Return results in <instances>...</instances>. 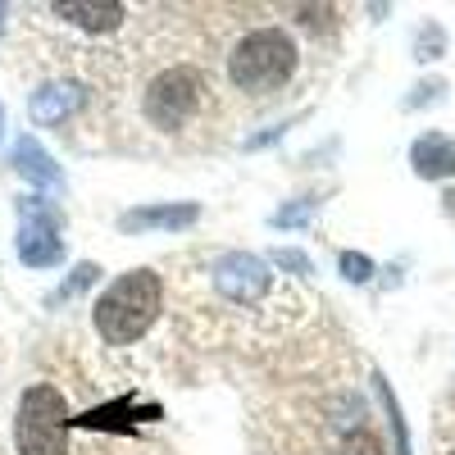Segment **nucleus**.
Segmentation results:
<instances>
[{
    "label": "nucleus",
    "mask_w": 455,
    "mask_h": 455,
    "mask_svg": "<svg viewBox=\"0 0 455 455\" xmlns=\"http://www.w3.org/2000/svg\"><path fill=\"white\" fill-rule=\"evenodd\" d=\"M300 64L296 36L283 28H251L246 36H237L228 51V83L242 96H274L291 83V73Z\"/></svg>",
    "instance_id": "1"
},
{
    "label": "nucleus",
    "mask_w": 455,
    "mask_h": 455,
    "mask_svg": "<svg viewBox=\"0 0 455 455\" xmlns=\"http://www.w3.org/2000/svg\"><path fill=\"white\" fill-rule=\"evenodd\" d=\"M160 300H164V283H160L156 269H128L100 291L92 323H96L105 347H132V341L156 323Z\"/></svg>",
    "instance_id": "2"
},
{
    "label": "nucleus",
    "mask_w": 455,
    "mask_h": 455,
    "mask_svg": "<svg viewBox=\"0 0 455 455\" xmlns=\"http://www.w3.org/2000/svg\"><path fill=\"white\" fill-rule=\"evenodd\" d=\"M205 100H210L205 73L192 68V64H169V68H160L156 78L146 83V92H141V114H146L150 128L182 132L187 124H196L201 114H205Z\"/></svg>",
    "instance_id": "3"
},
{
    "label": "nucleus",
    "mask_w": 455,
    "mask_h": 455,
    "mask_svg": "<svg viewBox=\"0 0 455 455\" xmlns=\"http://www.w3.org/2000/svg\"><path fill=\"white\" fill-rule=\"evenodd\" d=\"M73 414L51 383H32L14 410V446L19 455H68Z\"/></svg>",
    "instance_id": "4"
},
{
    "label": "nucleus",
    "mask_w": 455,
    "mask_h": 455,
    "mask_svg": "<svg viewBox=\"0 0 455 455\" xmlns=\"http://www.w3.org/2000/svg\"><path fill=\"white\" fill-rule=\"evenodd\" d=\"M210 278H214V291H219L223 300H233V306H259V300L269 296V287H274L269 264H264L259 255H251V251H228V255H219L214 269H210Z\"/></svg>",
    "instance_id": "5"
},
{
    "label": "nucleus",
    "mask_w": 455,
    "mask_h": 455,
    "mask_svg": "<svg viewBox=\"0 0 455 455\" xmlns=\"http://www.w3.org/2000/svg\"><path fill=\"white\" fill-rule=\"evenodd\" d=\"M19 259L28 269H51L64 259V242L55 233V214L42 201L23 205V228H19Z\"/></svg>",
    "instance_id": "6"
},
{
    "label": "nucleus",
    "mask_w": 455,
    "mask_h": 455,
    "mask_svg": "<svg viewBox=\"0 0 455 455\" xmlns=\"http://www.w3.org/2000/svg\"><path fill=\"white\" fill-rule=\"evenodd\" d=\"M87 100V87L83 83H46V87H36L32 100H28V114H32V124H64L68 114H78Z\"/></svg>",
    "instance_id": "7"
},
{
    "label": "nucleus",
    "mask_w": 455,
    "mask_h": 455,
    "mask_svg": "<svg viewBox=\"0 0 455 455\" xmlns=\"http://www.w3.org/2000/svg\"><path fill=\"white\" fill-rule=\"evenodd\" d=\"M51 14H60L64 23L83 32H114L128 19V10L114 5V0H60V5H51Z\"/></svg>",
    "instance_id": "8"
},
{
    "label": "nucleus",
    "mask_w": 455,
    "mask_h": 455,
    "mask_svg": "<svg viewBox=\"0 0 455 455\" xmlns=\"http://www.w3.org/2000/svg\"><path fill=\"white\" fill-rule=\"evenodd\" d=\"M196 219H201V205L182 201V205H146V210H128V214H119V228H124V233H156V228L173 233V228H192Z\"/></svg>",
    "instance_id": "9"
},
{
    "label": "nucleus",
    "mask_w": 455,
    "mask_h": 455,
    "mask_svg": "<svg viewBox=\"0 0 455 455\" xmlns=\"http://www.w3.org/2000/svg\"><path fill=\"white\" fill-rule=\"evenodd\" d=\"M410 164H414V173L428 178V182L455 178V141L442 137V132H424L419 141L410 146Z\"/></svg>",
    "instance_id": "10"
},
{
    "label": "nucleus",
    "mask_w": 455,
    "mask_h": 455,
    "mask_svg": "<svg viewBox=\"0 0 455 455\" xmlns=\"http://www.w3.org/2000/svg\"><path fill=\"white\" fill-rule=\"evenodd\" d=\"M137 414H146V419H160V405H137V396H124L114 405H100L92 414H83V419H73L78 428H119V433H137Z\"/></svg>",
    "instance_id": "11"
},
{
    "label": "nucleus",
    "mask_w": 455,
    "mask_h": 455,
    "mask_svg": "<svg viewBox=\"0 0 455 455\" xmlns=\"http://www.w3.org/2000/svg\"><path fill=\"white\" fill-rule=\"evenodd\" d=\"M14 169H19L32 187H60L55 160L42 150V141H32V137H19V141H14Z\"/></svg>",
    "instance_id": "12"
},
{
    "label": "nucleus",
    "mask_w": 455,
    "mask_h": 455,
    "mask_svg": "<svg viewBox=\"0 0 455 455\" xmlns=\"http://www.w3.org/2000/svg\"><path fill=\"white\" fill-rule=\"evenodd\" d=\"M378 383V396H383V405H387V419H392V433H396V455H410V437H405V419H401V405H396V396H392V387L383 383V378H373Z\"/></svg>",
    "instance_id": "13"
},
{
    "label": "nucleus",
    "mask_w": 455,
    "mask_h": 455,
    "mask_svg": "<svg viewBox=\"0 0 455 455\" xmlns=\"http://www.w3.org/2000/svg\"><path fill=\"white\" fill-rule=\"evenodd\" d=\"M96 274H100L96 264H78V269H73V278H68L60 291H51V306H60V300H73L83 287H92V283H96Z\"/></svg>",
    "instance_id": "14"
},
{
    "label": "nucleus",
    "mask_w": 455,
    "mask_h": 455,
    "mask_svg": "<svg viewBox=\"0 0 455 455\" xmlns=\"http://www.w3.org/2000/svg\"><path fill=\"white\" fill-rule=\"evenodd\" d=\"M337 455H387V451H383V442H378L373 433L355 428L347 442H341V451H337Z\"/></svg>",
    "instance_id": "15"
},
{
    "label": "nucleus",
    "mask_w": 455,
    "mask_h": 455,
    "mask_svg": "<svg viewBox=\"0 0 455 455\" xmlns=\"http://www.w3.org/2000/svg\"><path fill=\"white\" fill-rule=\"evenodd\" d=\"M341 278H351V283H369L373 278V259L360 255V251H347L341 255Z\"/></svg>",
    "instance_id": "16"
},
{
    "label": "nucleus",
    "mask_w": 455,
    "mask_h": 455,
    "mask_svg": "<svg viewBox=\"0 0 455 455\" xmlns=\"http://www.w3.org/2000/svg\"><path fill=\"white\" fill-rule=\"evenodd\" d=\"M315 214V201H300V205H287V210H274V228H300V223H306Z\"/></svg>",
    "instance_id": "17"
},
{
    "label": "nucleus",
    "mask_w": 455,
    "mask_h": 455,
    "mask_svg": "<svg viewBox=\"0 0 455 455\" xmlns=\"http://www.w3.org/2000/svg\"><path fill=\"white\" fill-rule=\"evenodd\" d=\"M274 264H278V269H287V274H300V278L310 274V259L300 255V251H274Z\"/></svg>",
    "instance_id": "18"
},
{
    "label": "nucleus",
    "mask_w": 455,
    "mask_h": 455,
    "mask_svg": "<svg viewBox=\"0 0 455 455\" xmlns=\"http://www.w3.org/2000/svg\"><path fill=\"white\" fill-rule=\"evenodd\" d=\"M0 137H5V105H0Z\"/></svg>",
    "instance_id": "19"
},
{
    "label": "nucleus",
    "mask_w": 455,
    "mask_h": 455,
    "mask_svg": "<svg viewBox=\"0 0 455 455\" xmlns=\"http://www.w3.org/2000/svg\"><path fill=\"white\" fill-rule=\"evenodd\" d=\"M0 19H5V5H0Z\"/></svg>",
    "instance_id": "20"
},
{
    "label": "nucleus",
    "mask_w": 455,
    "mask_h": 455,
    "mask_svg": "<svg viewBox=\"0 0 455 455\" xmlns=\"http://www.w3.org/2000/svg\"><path fill=\"white\" fill-rule=\"evenodd\" d=\"M451 455H455V451H451Z\"/></svg>",
    "instance_id": "21"
}]
</instances>
